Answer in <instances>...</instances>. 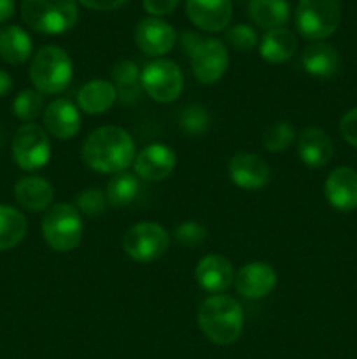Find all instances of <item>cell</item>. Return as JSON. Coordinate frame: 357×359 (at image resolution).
I'll list each match as a JSON object with an SVG mask.
<instances>
[{"label": "cell", "mask_w": 357, "mask_h": 359, "mask_svg": "<svg viewBox=\"0 0 357 359\" xmlns=\"http://www.w3.org/2000/svg\"><path fill=\"white\" fill-rule=\"evenodd\" d=\"M80 156L91 170L119 174L135 161V142L121 126H100L86 137Z\"/></svg>", "instance_id": "6da1fadb"}, {"label": "cell", "mask_w": 357, "mask_h": 359, "mask_svg": "<svg viewBox=\"0 0 357 359\" xmlns=\"http://www.w3.org/2000/svg\"><path fill=\"white\" fill-rule=\"evenodd\" d=\"M198 325L212 344L231 346L244 332V311L234 298L227 294H212L200 305Z\"/></svg>", "instance_id": "7a4b0ae2"}, {"label": "cell", "mask_w": 357, "mask_h": 359, "mask_svg": "<svg viewBox=\"0 0 357 359\" xmlns=\"http://www.w3.org/2000/svg\"><path fill=\"white\" fill-rule=\"evenodd\" d=\"M21 18L38 34L58 35L76 27L79 9L77 0H23Z\"/></svg>", "instance_id": "3957f363"}, {"label": "cell", "mask_w": 357, "mask_h": 359, "mask_svg": "<svg viewBox=\"0 0 357 359\" xmlns=\"http://www.w3.org/2000/svg\"><path fill=\"white\" fill-rule=\"evenodd\" d=\"M72 60L58 46H44L34 55L30 63V79L42 95H58L72 81Z\"/></svg>", "instance_id": "277c9868"}, {"label": "cell", "mask_w": 357, "mask_h": 359, "mask_svg": "<svg viewBox=\"0 0 357 359\" xmlns=\"http://www.w3.org/2000/svg\"><path fill=\"white\" fill-rule=\"evenodd\" d=\"M182 48L191 58L192 74L202 84H216L226 74L230 56L219 39H203L192 32L182 35Z\"/></svg>", "instance_id": "5b68a950"}, {"label": "cell", "mask_w": 357, "mask_h": 359, "mask_svg": "<svg viewBox=\"0 0 357 359\" xmlns=\"http://www.w3.org/2000/svg\"><path fill=\"white\" fill-rule=\"evenodd\" d=\"M42 235L52 251L70 252L80 244L83 221L72 203H55L42 217Z\"/></svg>", "instance_id": "8992f818"}, {"label": "cell", "mask_w": 357, "mask_h": 359, "mask_svg": "<svg viewBox=\"0 0 357 359\" xmlns=\"http://www.w3.org/2000/svg\"><path fill=\"white\" fill-rule=\"evenodd\" d=\"M342 20L340 0H300L296 7L298 32L308 41L331 37Z\"/></svg>", "instance_id": "52a82bcc"}, {"label": "cell", "mask_w": 357, "mask_h": 359, "mask_svg": "<svg viewBox=\"0 0 357 359\" xmlns=\"http://www.w3.org/2000/svg\"><path fill=\"white\" fill-rule=\"evenodd\" d=\"M170 245V235L161 224L142 221L122 235V249L136 263H150L161 258Z\"/></svg>", "instance_id": "ba28073f"}, {"label": "cell", "mask_w": 357, "mask_h": 359, "mask_svg": "<svg viewBox=\"0 0 357 359\" xmlns=\"http://www.w3.org/2000/svg\"><path fill=\"white\" fill-rule=\"evenodd\" d=\"M13 158L21 170L35 172L51 160V140L48 132L35 123L20 126L13 139Z\"/></svg>", "instance_id": "9c48e42d"}, {"label": "cell", "mask_w": 357, "mask_h": 359, "mask_svg": "<svg viewBox=\"0 0 357 359\" xmlns=\"http://www.w3.org/2000/svg\"><path fill=\"white\" fill-rule=\"evenodd\" d=\"M142 88L154 102L170 104L184 90V76L172 60H154L142 70Z\"/></svg>", "instance_id": "30bf717a"}, {"label": "cell", "mask_w": 357, "mask_h": 359, "mask_svg": "<svg viewBox=\"0 0 357 359\" xmlns=\"http://www.w3.org/2000/svg\"><path fill=\"white\" fill-rule=\"evenodd\" d=\"M177 32L170 23L160 18H146L135 27V44L144 55L163 56L174 49Z\"/></svg>", "instance_id": "8fae6325"}, {"label": "cell", "mask_w": 357, "mask_h": 359, "mask_svg": "<svg viewBox=\"0 0 357 359\" xmlns=\"http://www.w3.org/2000/svg\"><path fill=\"white\" fill-rule=\"evenodd\" d=\"M276 286V272L270 263L252 262L234 273V287L247 300L266 298Z\"/></svg>", "instance_id": "7c38bea8"}, {"label": "cell", "mask_w": 357, "mask_h": 359, "mask_svg": "<svg viewBox=\"0 0 357 359\" xmlns=\"http://www.w3.org/2000/svg\"><path fill=\"white\" fill-rule=\"evenodd\" d=\"M175 165H177V156H175L174 149L164 144H150V146L144 147L133 161L136 177L149 182L167 179L175 170Z\"/></svg>", "instance_id": "4fadbf2b"}, {"label": "cell", "mask_w": 357, "mask_h": 359, "mask_svg": "<svg viewBox=\"0 0 357 359\" xmlns=\"http://www.w3.org/2000/svg\"><path fill=\"white\" fill-rule=\"evenodd\" d=\"M231 182L241 189H261L272 179L268 163L259 154L238 153L227 163Z\"/></svg>", "instance_id": "5bb4252c"}, {"label": "cell", "mask_w": 357, "mask_h": 359, "mask_svg": "<svg viewBox=\"0 0 357 359\" xmlns=\"http://www.w3.org/2000/svg\"><path fill=\"white\" fill-rule=\"evenodd\" d=\"M186 13L192 25L205 32H220L233 16L231 0H186Z\"/></svg>", "instance_id": "9a60e30c"}, {"label": "cell", "mask_w": 357, "mask_h": 359, "mask_svg": "<svg viewBox=\"0 0 357 359\" xmlns=\"http://www.w3.org/2000/svg\"><path fill=\"white\" fill-rule=\"evenodd\" d=\"M195 277L196 283L203 291L223 294L234 283V270L226 256L209 255L198 262Z\"/></svg>", "instance_id": "2e32d148"}, {"label": "cell", "mask_w": 357, "mask_h": 359, "mask_svg": "<svg viewBox=\"0 0 357 359\" xmlns=\"http://www.w3.org/2000/svg\"><path fill=\"white\" fill-rule=\"evenodd\" d=\"M329 205L342 212L357 209V172L350 167H338L328 175L324 184Z\"/></svg>", "instance_id": "e0dca14e"}, {"label": "cell", "mask_w": 357, "mask_h": 359, "mask_svg": "<svg viewBox=\"0 0 357 359\" xmlns=\"http://www.w3.org/2000/svg\"><path fill=\"white\" fill-rule=\"evenodd\" d=\"M44 126L48 133H51L56 139H72L80 130L79 109L66 98H56L46 107Z\"/></svg>", "instance_id": "ac0fdd59"}, {"label": "cell", "mask_w": 357, "mask_h": 359, "mask_svg": "<svg viewBox=\"0 0 357 359\" xmlns=\"http://www.w3.org/2000/svg\"><path fill=\"white\" fill-rule=\"evenodd\" d=\"M298 156L308 168H322L332 158V142L321 128H304L298 137Z\"/></svg>", "instance_id": "d6986e66"}, {"label": "cell", "mask_w": 357, "mask_h": 359, "mask_svg": "<svg viewBox=\"0 0 357 359\" xmlns=\"http://www.w3.org/2000/svg\"><path fill=\"white\" fill-rule=\"evenodd\" d=\"M16 202L28 212H42L51 207L55 198V188L44 177H23L14 186Z\"/></svg>", "instance_id": "ffe728a7"}, {"label": "cell", "mask_w": 357, "mask_h": 359, "mask_svg": "<svg viewBox=\"0 0 357 359\" xmlns=\"http://www.w3.org/2000/svg\"><path fill=\"white\" fill-rule=\"evenodd\" d=\"M118 100L114 84L105 79L88 81L77 93V104L84 114H104Z\"/></svg>", "instance_id": "44dd1931"}, {"label": "cell", "mask_w": 357, "mask_h": 359, "mask_svg": "<svg viewBox=\"0 0 357 359\" xmlns=\"http://www.w3.org/2000/svg\"><path fill=\"white\" fill-rule=\"evenodd\" d=\"M301 65L310 76L328 79L340 69V55L326 42H314L301 53Z\"/></svg>", "instance_id": "7402d4cb"}, {"label": "cell", "mask_w": 357, "mask_h": 359, "mask_svg": "<svg viewBox=\"0 0 357 359\" xmlns=\"http://www.w3.org/2000/svg\"><path fill=\"white\" fill-rule=\"evenodd\" d=\"M298 39L289 28H273L259 42V55L268 63H284L296 53Z\"/></svg>", "instance_id": "603a6c76"}, {"label": "cell", "mask_w": 357, "mask_h": 359, "mask_svg": "<svg viewBox=\"0 0 357 359\" xmlns=\"http://www.w3.org/2000/svg\"><path fill=\"white\" fill-rule=\"evenodd\" d=\"M112 81H114L118 100L125 104H133L142 97V72L132 60H121L112 67Z\"/></svg>", "instance_id": "cb8c5ba5"}, {"label": "cell", "mask_w": 357, "mask_h": 359, "mask_svg": "<svg viewBox=\"0 0 357 359\" xmlns=\"http://www.w3.org/2000/svg\"><path fill=\"white\" fill-rule=\"evenodd\" d=\"M31 56V39L23 28L10 25L0 30V58L9 65H21Z\"/></svg>", "instance_id": "d4e9b609"}, {"label": "cell", "mask_w": 357, "mask_h": 359, "mask_svg": "<svg viewBox=\"0 0 357 359\" xmlns=\"http://www.w3.org/2000/svg\"><path fill=\"white\" fill-rule=\"evenodd\" d=\"M248 16L265 30L282 28L289 21V4L287 0H251Z\"/></svg>", "instance_id": "484cf974"}, {"label": "cell", "mask_w": 357, "mask_h": 359, "mask_svg": "<svg viewBox=\"0 0 357 359\" xmlns=\"http://www.w3.org/2000/svg\"><path fill=\"white\" fill-rule=\"evenodd\" d=\"M28 221L21 210L0 205V251L13 249L27 237Z\"/></svg>", "instance_id": "4316f807"}, {"label": "cell", "mask_w": 357, "mask_h": 359, "mask_svg": "<svg viewBox=\"0 0 357 359\" xmlns=\"http://www.w3.org/2000/svg\"><path fill=\"white\" fill-rule=\"evenodd\" d=\"M139 179L136 175L128 174V172H119L108 181L105 188V198L112 207H125L132 203L139 195Z\"/></svg>", "instance_id": "83f0119b"}, {"label": "cell", "mask_w": 357, "mask_h": 359, "mask_svg": "<svg viewBox=\"0 0 357 359\" xmlns=\"http://www.w3.org/2000/svg\"><path fill=\"white\" fill-rule=\"evenodd\" d=\"M210 125H212L210 112L200 104L188 105L178 114V126L182 128V132L191 137H200L206 133L210 130Z\"/></svg>", "instance_id": "f1b7e54d"}, {"label": "cell", "mask_w": 357, "mask_h": 359, "mask_svg": "<svg viewBox=\"0 0 357 359\" xmlns=\"http://www.w3.org/2000/svg\"><path fill=\"white\" fill-rule=\"evenodd\" d=\"M294 139H296V133H294L293 125L287 121L272 123L262 132V144L270 153H284L289 149Z\"/></svg>", "instance_id": "f546056e"}, {"label": "cell", "mask_w": 357, "mask_h": 359, "mask_svg": "<svg viewBox=\"0 0 357 359\" xmlns=\"http://www.w3.org/2000/svg\"><path fill=\"white\" fill-rule=\"evenodd\" d=\"M44 111V97L37 90H23L13 102V112L18 119L31 123Z\"/></svg>", "instance_id": "4dcf8cb0"}, {"label": "cell", "mask_w": 357, "mask_h": 359, "mask_svg": "<svg viewBox=\"0 0 357 359\" xmlns=\"http://www.w3.org/2000/svg\"><path fill=\"white\" fill-rule=\"evenodd\" d=\"M74 205L79 210V214L94 217L104 212L105 205H107V198H105V193L98 191V189H84V191L77 195Z\"/></svg>", "instance_id": "1f68e13d"}, {"label": "cell", "mask_w": 357, "mask_h": 359, "mask_svg": "<svg viewBox=\"0 0 357 359\" xmlns=\"http://www.w3.org/2000/svg\"><path fill=\"white\" fill-rule=\"evenodd\" d=\"M226 41L231 48L238 49V51H251L258 46V34L248 25H234L226 32Z\"/></svg>", "instance_id": "d6a6232c"}, {"label": "cell", "mask_w": 357, "mask_h": 359, "mask_svg": "<svg viewBox=\"0 0 357 359\" xmlns=\"http://www.w3.org/2000/svg\"><path fill=\"white\" fill-rule=\"evenodd\" d=\"M174 237L184 248H196L206 238V228L196 221H184L175 228Z\"/></svg>", "instance_id": "836d02e7"}, {"label": "cell", "mask_w": 357, "mask_h": 359, "mask_svg": "<svg viewBox=\"0 0 357 359\" xmlns=\"http://www.w3.org/2000/svg\"><path fill=\"white\" fill-rule=\"evenodd\" d=\"M340 133L345 142L357 149V107L350 109L346 114H343L342 121H340Z\"/></svg>", "instance_id": "e575fe53"}, {"label": "cell", "mask_w": 357, "mask_h": 359, "mask_svg": "<svg viewBox=\"0 0 357 359\" xmlns=\"http://www.w3.org/2000/svg\"><path fill=\"white\" fill-rule=\"evenodd\" d=\"M178 0H144V9L150 14V16H164L170 14L172 11L177 7Z\"/></svg>", "instance_id": "d590c367"}, {"label": "cell", "mask_w": 357, "mask_h": 359, "mask_svg": "<svg viewBox=\"0 0 357 359\" xmlns=\"http://www.w3.org/2000/svg\"><path fill=\"white\" fill-rule=\"evenodd\" d=\"M77 2L83 4L88 9L94 11H114L118 7H121L122 4H126L128 0H77Z\"/></svg>", "instance_id": "8d00e7d4"}, {"label": "cell", "mask_w": 357, "mask_h": 359, "mask_svg": "<svg viewBox=\"0 0 357 359\" xmlns=\"http://www.w3.org/2000/svg\"><path fill=\"white\" fill-rule=\"evenodd\" d=\"M14 14V0H0V23L13 18Z\"/></svg>", "instance_id": "74e56055"}, {"label": "cell", "mask_w": 357, "mask_h": 359, "mask_svg": "<svg viewBox=\"0 0 357 359\" xmlns=\"http://www.w3.org/2000/svg\"><path fill=\"white\" fill-rule=\"evenodd\" d=\"M10 90H13V77L6 70H0V97H6Z\"/></svg>", "instance_id": "f35d334b"}, {"label": "cell", "mask_w": 357, "mask_h": 359, "mask_svg": "<svg viewBox=\"0 0 357 359\" xmlns=\"http://www.w3.org/2000/svg\"><path fill=\"white\" fill-rule=\"evenodd\" d=\"M0 146H2V137H0Z\"/></svg>", "instance_id": "ab89813d"}]
</instances>
